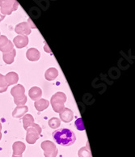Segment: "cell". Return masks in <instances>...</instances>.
Returning a JSON list of instances; mask_svg holds the SVG:
<instances>
[{
	"mask_svg": "<svg viewBox=\"0 0 135 157\" xmlns=\"http://www.w3.org/2000/svg\"><path fill=\"white\" fill-rule=\"evenodd\" d=\"M53 138L56 144L62 146L67 147L74 144L76 140L75 134L70 129H59L53 132Z\"/></svg>",
	"mask_w": 135,
	"mask_h": 157,
	"instance_id": "1",
	"label": "cell"
},
{
	"mask_svg": "<svg viewBox=\"0 0 135 157\" xmlns=\"http://www.w3.org/2000/svg\"><path fill=\"white\" fill-rule=\"evenodd\" d=\"M11 94L14 97V102L17 106L24 105L27 102L25 88L22 84H16L15 87L11 88Z\"/></svg>",
	"mask_w": 135,
	"mask_h": 157,
	"instance_id": "2",
	"label": "cell"
},
{
	"mask_svg": "<svg viewBox=\"0 0 135 157\" xmlns=\"http://www.w3.org/2000/svg\"><path fill=\"white\" fill-rule=\"evenodd\" d=\"M66 100H67V98H66L65 93L62 92H56L53 96L51 101H50V103H51V105H52L54 112L61 113L63 109L65 108L64 105H65Z\"/></svg>",
	"mask_w": 135,
	"mask_h": 157,
	"instance_id": "3",
	"label": "cell"
},
{
	"mask_svg": "<svg viewBox=\"0 0 135 157\" xmlns=\"http://www.w3.org/2000/svg\"><path fill=\"white\" fill-rule=\"evenodd\" d=\"M26 131H27V134H26L27 143L29 144H34L40 138L42 130L38 124L33 123L29 128H28Z\"/></svg>",
	"mask_w": 135,
	"mask_h": 157,
	"instance_id": "4",
	"label": "cell"
},
{
	"mask_svg": "<svg viewBox=\"0 0 135 157\" xmlns=\"http://www.w3.org/2000/svg\"><path fill=\"white\" fill-rule=\"evenodd\" d=\"M19 3L16 0H0V12L3 15H11L18 9Z\"/></svg>",
	"mask_w": 135,
	"mask_h": 157,
	"instance_id": "5",
	"label": "cell"
},
{
	"mask_svg": "<svg viewBox=\"0 0 135 157\" xmlns=\"http://www.w3.org/2000/svg\"><path fill=\"white\" fill-rule=\"evenodd\" d=\"M32 29H36V26L32 24V20H28V22L20 23L19 25L16 26L15 31L17 34L21 36H27L31 33Z\"/></svg>",
	"mask_w": 135,
	"mask_h": 157,
	"instance_id": "6",
	"label": "cell"
},
{
	"mask_svg": "<svg viewBox=\"0 0 135 157\" xmlns=\"http://www.w3.org/2000/svg\"><path fill=\"white\" fill-rule=\"evenodd\" d=\"M41 147L44 151L45 157H56L58 155V148L56 145L51 141H44L41 143Z\"/></svg>",
	"mask_w": 135,
	"mask_h": 157,
	"instance_id": "7",
	"label": "cell"
},
{
	"mask_svg": "<svg viewBox=\"0 0 135 157\" xmlns=\"http://www.w3.org/2000/svg\"><path fill=\"white\" fill-rule=\"evenodd\" d=\"M14 49L13 43L4 35H0V51L4 53H8Z\"/></svg>",
	"mask_w": 135,
	"mask_h": 157,
	"instance_id": "8",
	"label": "cell"
},
{
	"mask_svg": "<svg viewBox=\"0 0 135 157\" xmlns=\"http://www.w3.org/2000/svg\"><path fill=\"white\" fill-rule=\"evenodd\" d=\"M14 44L13 45H16V48L18 49H21V48H24L25 46H27L28 42H29V40H28V37L27 36H21V35H18L16 36L13 40Z\"/></svg>",
	"mask_w": 135,
	"mask_h": 157,
	"instance_id": "9",
	"label": "cell"
},
{
	"mask_svg": "<svg viewBox=\"0 0 135 157\" xmlns=\"http://www.w3.org/2000/svg\"><path fill=\"white\" fill-rule=\"evenodd\" d=\"M60 115V120L62 121L67 123V122H70L74 119V113L71 109L67 108H64L61 113H59Z\"/></svg>",
	"mask_w": 135,
	"mask_h": 157,
	"instance_id": "10",
	"label": "cell"
},
{
	"mask_svg": "<svg viewBox=\"0 0 135 157\" xmlns=\"http://www.w3.org/2000/svg\"><path fill=\"white\" fill-rule=\"evenodd\" d=\"M26 57L31 62H36L41 58V53L36 48H30L26 52Z\"/></svg>",
	"mask_w": 135,
	"mask_h": 157,
	"instance_id": "11",
	"label": "cell"
},
{
	"mask_svg": "<svg viewBox=\"0 0 135 157\" xmlns=\"http://www.w3.org/2000/svg\"><path fill=\"white\" fill-rule=\"evenodd\" d=\"M26 149L25 144L21 141L15 142L12 146V150H13V155H22L24 151Z\"/></svg>",
	"mask_w": 135,
	"mask_h": 157,
	"instance_id": "12",
	"label": "cell"
},
{
	"mask_svg": "<svg viewBox=\"0 0 135 157\" xmlns=\"http://www.w3.org/2000/svg\"><path fill=\"white\" fill-rule=\"evenodd\" d=\"M28 96H29V97L32 101H38V100L41 98L42 91H41V88L35 86V87H32V88H30L29 92H28Z\"/></svg>",
	"mask_w": 135,
	"mask_h": 157,
	"instance_id": "13",
	"label": "cell"
},
{
	"mask_svg": "<svg viewBox=\"0 0 135 157\" xmlns=\"http://www.w3.org/2000/svg\"><path fill=\"white\" fill-rule=\"evenodd\" d=\"M28 112V107L26 105H21L17 106L16 109H14L12 113V117L15 118H20L26 114V113Z\"/></svg>",
	"mask_w": 135,
	"mask_h": 157,
	"instance_id": "14",
	"label": "cell"
},
{
	"mask_svg": "<svg viewBox=\"0 0 135 157\" xmlns=\"http://www.w3.org/2000/svg\"><path fill=\"white\" fill-rule=\"evenodd\" d=\"M4 78L8 86L16 84L19 81V75L16 72H9V73H7L4 76Z\"/></svg>",
	"mask_w": 135,
	"mask_h": 157,
	"instance_id": "15",
	"label": "cell"
},
{
	"mask_svg": "<svg viewBox=\"0 0 135 157\" xmlns=\"http://www.w3.org/2000/svg\"><path fill=\"white\" fill-rule=\"evenodd\" d=\"M50 105V102L47 100H45V99H42L41 98L38 101H35V103H34V106H35V108L37 111L39 112H41V111H44L45 109L49 107Z\"/></svg>",
	"mask_w": 135,
	"mask_h": 157,
	"instance_id": "16",
	"label": "cell"
},
{
	"mask_svg": "<svg viewBox=\"0 0 135 157\" xmlns=\"http://www.w3.org/2000/svg\"><path fill=\"white\" fill-rule=\"evenodd\" d=\"M16 55V49H13L11 51L8 52V53H4L3 55H2V59L4 61V63L6 64H11V63H14V60H15V57Z\"/></svg>",
	"mask_w": 135,
	"mask_h": 157,
	"instance_id": "17",
	"label": "cell"
},
{
	"mask_svg": "<svg viewBox=\"0 0 135 157\" xmlns=\"http://www.w3.org/2000/svg\"><path fill=\"white\" fill-rule=\"evenodd\" d=\"M58 71L54 67L49 68V69L45 71V77L46 80L48 81H53L58 77Z\"/></svg>",
	"mask_w": 135,
	"mask_h": 157,
	"instance_id": "18",
	"label": "cell"
},
{
	"mask_svg": "<svg viewBox=\"0 0 135 157\" xmlns=\"http://www.w3.org/2000/svg\"><path fill=\"white\" fill-rule=\"evenodd\" d=\"M34 123V118L31 114H25L23 117V124H24V128L25 130H27L28 128Z\"/></svg>",
	"mask_w": 135,
	"mask_h": 157,
	"instance_id": "19",
	"label": "cell"
},
{
	"mask_svg": "<svg viewBox=\"0 0 135 157\" xmlns=\"http://www.w3.org/2000/svg\"><path fill=\"white\" fill-rule=\"evenodd\" d=\"M79 157H92V153L88 146L83 147L79 150Z\"/></svg>",
	"mask_w": 135,
	"mask_h": 157,
	"instance_id": "20",
	"label": "cell"
},
{
	"mask_svg": "<svg viewBox=\"0 0 135 157\" xmlns=\"http://www.w3.org/2000/svg\"><path fill=\"white\" fill-rule=\"evenodd\" d=\"M49 126L52 129H57L61 126V120L58 117H52L49 121Z\"/></svg>",
	"mask_w": 135,
	"mask_h": 157,
	"instance_id": "21",
	"label": "cell"
},
{
	"mask_svg": "<svg viewBox=\"0 0 135 157\" xmlns=\"http://www.w3.org/2000/svg\"><path fill=\"white\" fill-rule=\"evenodd\" d=\"M7 88H8V85L5 80L4 76L0 74V93L6 92L7 90Z\"/></svg>",
	"mask_w": 135,
	"mask_h": 157,
	"instance_id": "22",
	"label": "cell"
},
{
	"mask_svg": "<svg viewBox=\"0 0 135 157\" xmlns=\"http://www.w3.org/2000/svg\"><path fill=\"white\" fill-rule=\"evenodd\" d=\"M75 126H76L78 130H84V126H83V120H82V118H79L76 121H75Z\"/></svg>",
	"mask_w": 135,
	"mask_h": 157,
	"instance_id": "23",
	"label": "cell"
},
{
	"mask_svg": "<svg viewBox=\"0 0 135 157\" xmlns=\"http://www.w3.org/2000/svg\"><path fill=\"white\" fill-rule=\"evenodd\" d=\"M4 18H5V16H3V15H2V14L0 12V21H2V20H3Z\"/></svg>",
	"mask_w": 135,
	"mask_h": 157,
	"instance_id": "24",
	"label": "cell"
},
{
	"mask_svg": "<svg viewBox=\"0 0 135 157\" xmlns=\"http://www.w3.org/2000/svg\"><path fill=\"white\" fill-rule=\"evenodd\" d=\"M45 51H49V52H50V49H49V46H48L47 45H45Z\"/></svg>",
	"mask_w": 135,
	"mask_h": 157,
	"instance_id": "25",
	"label": "cell"
},
{
	"mask_svg": "<svg viewBox=\"0 0 135 157\" xmlns=\"http://www.w3.org/2000/svg\"><path fill=\"white\" fill-rule=\"evenodd\" d=\"M12 157H22V156H21V155H12Z\"/></svg>",
	"mask_w": 135,
	"mask_h": 157,
	"instance_id": "26",
	"label": "cell"
},
{
	"mask_svg": "<svg viewBox=\"0 0 135 157\" xmlns=\"http://www.w3.org/2000/svg\"><path fill=\"white\" fill-rule=\"evenodd\" d=\"M2 133H1V131H0V140H1V139H2Z\"/></svg>",
	"mask_w": 135,
	"mask_h": 157,
	"instance_id": "27",
	"label": "cell"
},
{
	"mask_svg": "<svg viewBox=\"0 0 135 157\" xmlns=\"http://www.w3.org/2000/svg\"><path fill=\"white\" fill-rule=\"evenodd\" d=\"M1 130H2V124L0 122V131H1Z\"/></svg>",
	"mask_w": 135,
	"mask_h": 157,
	"instance_id": "28",
	"label": "cell"
},
{
	"mask_svg": "<svg viewBox=\"0 0 135 157\" xmlns=\"http://www.w3.org/2000/svg\"><path fill=\"white\" fill-rule=\"evenodd\" d=\"M0 35H1V33H0Z\"/></svg>",
	"mask_w": 135,
	"mask_h": 157,
	"instance_id": "29",
	"label": "cell"
}]
</instances>
